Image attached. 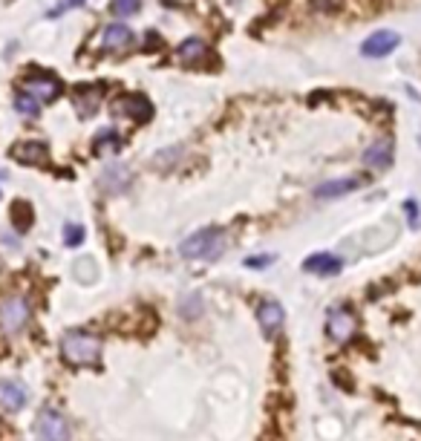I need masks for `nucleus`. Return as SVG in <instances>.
<instances>
[{"instance_id":"f257e3e1","label":"nucleus","mask_w":421,"mask_h":441,"mask_svg":"<svg viewBox=\"0 0 421 441\" xmlns=\"http://www.w3.org/2000/svg\"><path fill=\"white\" fill-rule=\"evenodd\" d=\"M225 231L223 228H199L196 234H191L182 245H179V254L188 257V260H220L225 254Z\"/></svg>"},{"instance_id":"f03ea898","label":"nucleus","mask_w":421,"mask_h":441,"mask_svg":"<svg viewBox=\"0 0 421 441\" xmlns=\"http://www.w3.org/2000/svg\"><path fill=\"white\" fill-rule=\"evenodd\" d=\"M61 355L66 363L73 366H90L101 358V340L84 329H76V332H66L64 340H61Z\"/></svg>"},{"instance_id":"7ed1b4c3","label":"nucleus","mask_w":421,"mask_h":441,"mask_svg":"<svg viewBox=\"0 0 421 441\" xmlns=\"http://www.w3.org/2000/svg\"><path fill=\"white\" fill-rule=\"evenodd\" d=\"M29 300L26 298H6L4 303H0V332L4 335H18L26 320H29Z\"/></svg>"},{"instance_id":"20e7f679","label":"nucleus","mask_w":421,"mask_h":441,"mask_svg":"<svg viewBox=\"0 0 421 441\" xmlns=\"http://www.w3.org/2000/svg\"><path fill=\"white\" fill-rule=\"evenodd\" d=\"M35 435L38 441H69V424L58 410H41L35 418Z\"/></svg>"},{"instance_id":"39448f33","label":"nucleus","mask_w":421,"mask_h":441,"mask_svg":"<svg viewBox=\"0 0 421 441\" xmlns=\"http://www.w3.org/2000/svg\"><path fill=\"white\" fill-rule=\"evenodd\" d=\"M355 329H358V320H355L352 312H346L340 306L329 309V315H326V332L332 335V340L343 343V340H349V338L355 335Z\"/></svg>"},{"instance_id":"423d86ee","label":"nucleus","mask_w":421,"mask_h":441,"mask_svg":"<svg viewBox=\"0 0 421 441\" xmlns=\"http://www.w3.org/2000/svg\"><path fill=\"white\" fill-rule=\"evenodd\" d=\"M398 44H401V38H398L395 32H390V29H378V32H372V35L361 44V52H364L367 58H384V55H390Z\"/></svg>"},{"instance_id":"0eeeda50","label":"nucleus","mask_w":421,"mask_h":441,"mask_svg":"<svg viewBox=\"0 0 421 441\" xmlns=\"http://www.w3.org/2000/svg\"><path fill=\"white\" fill-rule=\"evenodd\" d=\"M130 185H133V173L124 165H107L98 176V188L107 193H124Z\"/></svg>"},{"instance_id":"6e6552de","label":"nucleus","mask_w":421,"mask_h":441,"mask_svg":"<svg viewBox=\"0 0 421 441\" xmlns=\"http://www.w3.org/2000/svg\"><path fill=\"white\" fill-rule=\"evenodd\" d=\"M392 159H395V151H392L390 138H378L364 151V165L372 168V171H387L392 165Z\"/></svg>"},{"instance_id":"1a4fd4ad","label":"nucleus","mask_w":421,"mask_h":441,"mask_svg":"<svg viewBox=\"0 0 421 441\" xmlns=\"http://www.w3.org/2000/svg\"><path fill=\"white\" fill-rule=\"evenodd\" d=\"M104 52H124L133 46V32L124 26V24H110L104 26L101 32V44H98Z\"/></svg>"},{"instance_id":"9d476101","label":"nucleus","mask_w":421,"mask_h":441,"mask_svg":"<svg viewBox=\"0 0 421 441\" xmlns=\"http://www.w3.org/2000/svg\"><path fill=\"white\" fill-rule=\"evenodd\" d=\"M61 90L64 87H61V81L55 76H32V78H26V93L35 96L41 104L55 101L61 96Z\"/></svg>"},{"instance_id":"9b49d317","label":"nucleus","mask_w":421,"mask_h":441,"mask_svg":"<svg viewBox=\"0 0 421 441\" xmlns=\"http://www.w3.org/2000/svg\"><path fill=\"white\" fill-rule=\"evenodd\" d=\"M113 110L118 116H130L136 121H151V116H153V107H151V101L145 96H124V98L116 101Z\"/></svg>"},{"instance_id":"f8f14e48","label":"nucleus","mask_w":421,"mask_h":441,"mask_svg":"<svg viewBox=\"0 0 421 441\" xmlns=\"http://www.w3.org/2000/svg\"><path fill=\"white\" fill-rule=\"evenodd\" d=\"M12 156L21 165H44L49 159V147L44 141H21L12 147Z\"/></svg>"},{"instance_id":"ddd939ff","label":"nucleus","mask_w":421,"mask_h":441,"mask_svg":"<svg viewBox=\"0 0 421 441\" xmlns=\"http://www.w3.org/2000/svg\"><path fill=\"white\" fill-rule=\"evenodd\" d=\"M303 268H306L309 274H318V277H335V274H340L343 263H340L335 254H326V251H320V254H312V257H306Z\"/></svg>"},{"instance_id":"4468645a","label":"nucleus","mask_w":421,"mask_h":441,"mask_svg":"<svg viewBox=\"0 0 421 441\" xmlns=\"http://www.w3.org/2000/svg\"><path fill=\"white\" fill-rule=\"evenodd\" d=\"M358 185H361V179H355V176L329 179V182H323V185L315 188V196H318V199H340V196H346V193H352Z\"/></svg>"},{"instance_id":"2eb2a0df","label":"nucleus","mask_w":421,"mask_h":441,"mask_svg":"<svg viewBox=\"0 0 421 441\" xmlns=\"http://www.w3.org/2000/svg\"><path fill=\"white\" fill-rule=\"evenodd\" d=\"M283 318H286L283 306L274 303V300H265V303L257 306V320H260V326H263L265 335H274L280 326H283Z\"/></svg>"},{"instance_id":"dca6fc26","label":"nucleus","mask_w":421,"mask_h":441,"mask_svg":"<svg viewBox=\"0 0 421 441\" xmlns=\"http://www.w3.org/2000/svg\"><path fill=\"white\" fill-rule=\"evenodd\" d=\"M26 404V390L18 381H0V407L18 412Z\"/></svg>"},{"instance_id":"f3484780","label":"nucleus","mask_w":421,"mask_h":441,"mask_svg":"<svg viewBox=\"0 0 421 441\" xmlns=\"http://www.w3.org/2000/svg\"><path fill=\"white\" fill-rule=\"evenodd\" d=\"M208 55H210V49H208V44H205V41H199V38H188V41L179 46V61H182V64H188V66L202 64Z\"/></svg>"},{"instance_id":"a211bd4d","label":"nucleus","mask_w":421,"mask_h":441,"mask_svg":"<svg viewBox=\"0 0 421 441\" xmlns=\"http://www.w3.org/2000/svg\"><path fill=\"white\" fill-rule=\"evenodd\" d=\"M98 101H101V93L96 87H78L76 90V107H78V116L87 118L98 110Z\"/></svg>"},{"instance_id":"6ab92c4d","label":"nucleus","mask_w":421,"mask_h":441,"mask_svg":"<svg viewBox=\"0 0 421 441\" xmlns=\"http://www.w3.org/2000/svg\"><path fill=\"white\" fill-rule=\"evenodd\" d=\"M93 144H96L98 153H104V151H118V147H121V136H118L116 130H101V133L93 138Z\"/></svg>"},{"instance_id":"aec40b11","label":"nucleus","mask_w":421,"mask_h":441,"mask_svg":"<svg viewBox=\"0 0 421 441\" xmlns=\"http://www.w3.org/2000/svg\"><path fill=\"white\" fill-rule=\"evenodd\" d=\"M15 107H18V113L26 116V118H38V113H41V101H38L35 96H29V93H21V96L15 98Z\"/></svg>"},{"instance_id":"412c9836","label":"nucleus","mask_w":421,"mask_h":441,"mask_svg":"<svg viewBox=\"0 0 421 441\" xmlns=\"http://www.w3.org/2000/svg\"><path fill=\"white\" fill-rule=\"evenodd\" d=\"M138 9H142V0H113L110 4V12L116 18H133Z\"/></svg>"},{"instance_id":"4be33fe9","label":"nucleus","mask_w":421,"mask_h":441,"mask_svg":"<svg viewBox=\"0 0 421 441\" xmlns=\"http://www.w3.org/2000/svg\"><path fill=\"white\" fill-rule=\"evenodd\" d=\"M12 213H15V225H18V228H21V231H24V228H29V225H32V216H29V213H32V211H29V205H26V202H24V199H18V202H15V205H12Z\"/></svg>"},{"instance_id":"5701e85b","label":"nucleus","mask_w":421,"mask_h":441,"mask_svg":"<svg viewBox=\"0 0 421 441\" xmlns=\"http://www.w3.org/2000/svg\"><path fill=\"white\" fill-rule=\"evenodd\" d=\"M64 243L69 245V248H73V245H81L84 243V225H73V223H69L66 228H64Z\"/></svg>"},{"instance_id":"b1692460","label":"nucleus","mask_w":421,"mask_h":441,"mask_svg":"<svg viewBox=\"0 0 421 441\" xmlns=\"http://www.w3.org/2000/svg\"><path fill=\"white\" fill-rule=\"evenodd\" d=\"M202 315V298L199 294H191V309H188V303H182V318H199Z\"/></svg>"},{"instance_id":"393cba45","label":"nucleus","mask_w":421,"mask_h":441,"mask_svg":"<svg viewBox=\"0 0 421 441\" xmlns=\"http://www.w3.org/2000/svg\"><path fill=\"white\" fill-rule=\"evenodd\" d=\"M271 263H274V257H271V254H260V257H248V260H245V265H248V268H268Z\"/></svg>"},{"instance_id":"a878e982","label":"nucleus","mask_w":421,"mask_h":441,"mask_svg":"<svg viewBox=\"0 0 421 441\" xmlns=\"http://www.w3.org/2000/svg\"><path fill=\"white\" fill-rule=\"evenodd\" d=\"M81 4H84V0H61V4L52 9V18H58V15H61V12H66L69 6H81Z\"/></svg>"},{"instance_id":"bb28decb","label":"nucleus","mask_w":421,"mask_h":441,"mask_svg":"<svg viewBox=\"0 0 421 441\" xmlns=\"http://www.w3.org/2000/svg\"><path fill=\"white\" fill-rule=\"evenodd\" d=\"M338 4H340V0H312V6H315V9H329V12L338 9Z\"/></svg>"},{"instance_id":"cd10ccee","label":"nucleus","mask_w":421,"mask_h":441,"mask_svg":"<svg viewBox=\"0 0 421 441\" xmlns=\"http://www.w3.org/2000/svg\"><path fill=\"white\" fill-rule=\"evenodd\" d=\"M407 213H410V225H415V202H407Z\"/></svg>"}]
</instances>
